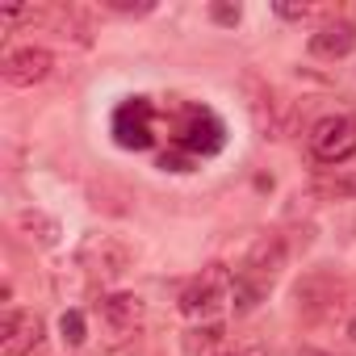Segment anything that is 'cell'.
<instances>
[{
  "label": "cell",
  "instance_id": "1",
  "mask_svg": "<svg viewBox=\"0 0 356 356\" xmlns=\"http://www.w3.org/2000/svg\"><path fill=\"white\" fill-rule=\"evenodd\" d=\"M176 147H181L185 155H214V151H222V143H227V126H222V118L214 113V109H206V105H189L185 113H181V126H176V138H172Z\"/></svg>",
  "mask_w": 356,
  "mask_h": 356
},
{
  "label": "cell",
  "instance_id": "2",
  "mask_svg": "<svg viewBox=\"0 0 356 356\" xmlns=\"http://www.w3.org/2000/svg\"><path fill=\"white\" fill-rule=\"evenodd\" d=\"M310 155L318 163H348L356 155V118L352 113H331L310 126Z\"/></svg>",
  "mask_w": 356,
  "mask_h": 356
},
{
  "label": "cell",
  "instance_id": "3",
  "mask_svg": "<svg viewBox=\"0 0 356 356\" xmlns=\"http://www.w3.org/2000/svg\"><path fill=\"white\" fill-rule=\"evenodd\" d=\"M243 88H248V113H252L256 130H260L264 138H281V134H289V126H293V105L281 101L277 88H268L260 76H248Z\"/></svg>",
  "mask_w": 356,
  "mask_h": 356
},
{
  "label": "cell",
  "instance_id": "4",
  "mask_svg": "<svg viewBox=\"0 0 356 356\" xmlns=\"http://www.w3.org/2000/svg\"><path fill=\"white\" fill-rule=\"evenodd\" d=\"M231 273H227V264H210V268H202V277H193L189 285H185V293H181V314H189V318H206V314H214L222 302H231Z\"/></svg>",
  "mask_w": 356,
  "mask_h": 356
},
{
  "label": "cell",
  "instance_id": "5",
  "mask_svg": "<svg viewBox=\"0 0 356 356\" xmlns=\"http://www.w3.org/2000/svg\"><path fill=\"white\" fill-rule=\"evenodd\" d=\"M285 260H289L285 239H281V235H260V239L248 248V256H243V264L235 268V277H239V281H252V285H260V289L268 293L273 281H277V273L285 268Z\"/></svg>",
  "mask_w": 356,
  "mask_h": 356
},
{
  "label": "cell",
  "instance_id": "6",
  "mask_svg": "<svg viewBox=\"0 0 356 356\" xmlns=\"http://www.w3.org/2000/svg\"><path fill=\"white\" fill-rule=\"evenodd\" d=\"M113 138L126 151H147L155 143V105L147 97H130L113 113Z\"/></svg>",
  "mask_w": 356,
  "mask_h": 356
},
{
  "label": "cell",
  "instance_id": "7",
  "mask_svg": "<svg viewBox=\"0 0 356 356\" xmlns=\"http://www.w3.org/2000/svg\"><path fill=\"white\" fill-rule=\"evenodd\" d=\"M343 285H339V277H331V273H306L298 285H293V302H298V314L302 318H327V314H335L343 302Z\"/></svg>",
  "mask_w": 356,
  "mask_h": 356
},
{
  "label": "cell",
  "instance_id": "8",
  "mask_svg": "<svg viewBox=\"0 0 356 356\" xmlns=\"http://www.w3.org/2000/svg\"><path fill=\"white\" fill-rule=\"evenodd\" d=\"M80 264H84L92 277L118 281L122 273H130L134 252H130L118 235H88V239H84V248H80Z\"/></svg>",
  "mask_w": 356,
  "mask_h": 356
},
{
  "label": "cell",
  "instance_id": "9",
  "mask_svg": "<svg viewBox=\"0 0 356 356\" xmlns=\"http://www.w3.org/2000/svg\"><path fill=\"white\" fill-rule=\"evenodd\" d=\"M0 72H5V80L13 88H34L55 72V55L47 47H17V51L5 55V67Z\"/></svg>",
  "mask_w": 356,
  "mask_h": 356
},
{
  "label": "cell",
  "instance_id": "10",
  "mask_svg": "<svg viewBox=\"0 0 356 356\" xmlns=\"http://www.w3.org/2000/svg\"><path fill=\"white\" fill-rule=\"evenodd\" d=\"M42 343V318L30 310H5L0 318V356H26Z\"/></svg>",
  "mask_w": 356,
  "mask_h": 356
},
{
  "label": "cell",
  "instance_id": "11",
  "mask_svg": "<svg viewBox=\"0 0 356 356\" xmlns=\"http://www.w3.org/2000/svg\"><path fill=\"white\" fill-rule=\"evenodd\" d=\"M101 323H105L109 335L134 339V331L143 323V298L138 293H109V298H101Z\"/></svg>",
  "mask_w": 356,
  "mask_h": 356
},
{
  "label": "cell",
  "instance_id": "12",
  "mask_svg": "<svg viewBox=\"0 0 356 356\" xmlns=\"http://www.w3.org/2000/svg\"><path fill=\"white\" fill-rule=\"evenodd\" d=\"M356 47V26L352 22H327L314 38H310V55L314 59H343Z\"/></svg>",
  "mask_w": 356,
  "mask_h": 356
},
{
  "label": "cell",
  "instance_id": "13",
  "mask_svg": "<svg viewBox=\"0 0 356 356\" xmlns=\"http://www.w3.org/2000/svg\"><path fill=\"white\" fill-rule=\"evenodd\" d=\"M227 339V331H222V323H206V327H189L185 331V352L189 356H210L218 343Z\"/></svg>",
  "mask_w": 356,
  "mask_h": 356
},
{
  "label": "cell",
  "instance_id": "14",
  "mask_svg": "<svg viewBox=\"0 0 356 356\" xmlns=\"http://www.w3.org/2000/svg\"><path fill=\"white\" fill-rule=\"evenodd\" d=\"M22 231H30V239H38L42 248H55L59 243V222L47 218V214H38V210H26L22 214Z\"/></svg>",
  "mask_w": 356,
  "mask_h": 356
},
{
  "label": "cell",
  "instance_id": "15",
  "mask_svg": "<svg viewBox=\"0 0 356 356\" xmlns=\"http://www.w3.org/2000/svg\"><path fill=\"white\" fill-rule=\"evenodd\" d=\"M59 331H63V339H67L72 348H80V343L88 339V323H84V314H80V310H63Z\"/></svg>",
  "mask_w": 356,
  "mask_h": 356
},
{
  "label": "cell",
  "instance_id": "16",
  "mask_svg": "<svg viewBox=\"0 0 356 356\" xmlns=\"http://www.w3.org/2000/svg\"><path fill=\"white\" fill-rule=\"evenodd\" d=\"M210 17H214L218 26H239V17H243V13H239V5H214V9H210Z\"/></svg>",
  "mask_w": 356,
  "mask_h": 356
},
{
  "label": "cell",
  "instance_id": "17",
  "mask_svg": "<svg viewBox=\"0 0 356 356\" xmlns=\"http://www.w3.org/2000/svg\"><path fill=\"white\" fill-rule=\"evenodd\" d=\"M277 13H281L285 22H298V17H306V9H298V5H277Z\"/></svg>",
  "mask_w": 356,
  "mask_h": 356
},
{
  "label": "cell",
  "instance_id": "18",
  "mask_svg": "<svg viewBox=\"0 0 356 356\" xmlns=\"http://www.w3.org/2000/svg\"><path fill=\"white\" fill-rule=\"evenodd\" d=\"M348 339H352V343H356V318H352V323H348Z\"/></svg>",
  "mask_w": 356,
  "mask_h": 356
},
{
  "label": "cell",
  "instance_id": "19",
  "mask_svg": "<svg viewBox=\"0 0 356 356\" xmlns=\"http://www.w3.org/2000/svg\"><path fill=\"white\" fill-rule=\"evenodd\" d=\"M222 356H239V352H222Z\"/></svg>",
  "mask_w": 356,
  "mask_h": 356
}]
</instances>
